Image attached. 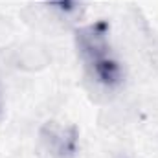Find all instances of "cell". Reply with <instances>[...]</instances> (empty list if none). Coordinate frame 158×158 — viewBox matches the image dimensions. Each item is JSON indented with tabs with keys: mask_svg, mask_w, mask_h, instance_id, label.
<instances>
[{
	"mask_svg": "<svg viewBox=\"0 0 158 158\" xmlns=\"http://www.w3.org/2000/svg\"><path fill=\"white\" fill-rule=\"evenodd\" d=\"M76 46L88 76L96 83L114 88L123 79L121 64L112 53L109 39V24L105 20H96L92 24L76 30Z\"/></svg>",
	"mask_w": 158,
	"mask_h": 158,
	"instance_id": "1",
	"label": "cell"
},
{
	"mask_svg": "<svg viewBox=\"0 0 158 158\" xmlns=\"http://www.w3.org/2000/svg\"><path fill=\"white\" fill-rule=\"evenodd\" d=\"M40 142L52 158H76L79 145L77 127L59 121H46L40 127Z\"/></svg>",
	"mask_w": 158,
	"mask_h": 158,
	"instance_id": "2",
	"label": "cell"
},
{
	"mask_svg": "<svg viewBox=\"0 0 158 158\" xmlns=\"http://www.w3.org/2000/svg\"><path fill=\"white\" fill-rule=\"evenodd\" d=\"M48 4H52L63 13H74L77 7V0H48Z\"/></svg>",
	"mask_w": 158,
	"mask_h": 158,
	"instance_id": "3",
	"label": "cell"
},
{
	"mask_svg": "<svg viewBox=\"0 0 158 158\" xmlns=\"http://www.w3.org/2000/svg\"><path fill=\"white\" fill-rule=\"evenodd\" d=\"M4 109V92H2V85H0V112Z\"/></svg>",
	"mask_w": 158,
	"mask_h": 158,
	"instance_id": "4",
	"label": "cell"
}]
</instances>
